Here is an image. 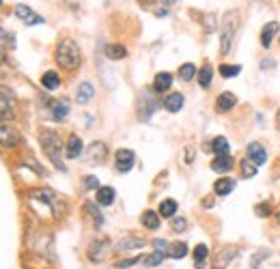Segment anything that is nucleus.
I'll return each instance as SVG.
<instances>
[{
  "mask_svg": "<svg viewBox=\"0 0 280 269\" xmlns=\"http://www.w3.org/2000/svg\"><path fill=\"white\" fill-rule=\"evenodd\" d=\"M54 58H56L58 67H63L65 71H75L82 63V54H80V45L73 39H63L56 45V52H54Z\"/></svg>",
  "mask_w": 280,
  "mask_h": 269,
  "instance_id": "nucleus-1",
  "label": "nucleus"
},
{
  "mask_svg": "<svg viewBox=\"0 0 280 269\" xmlns=\"http://www.w3.org/2000/svg\"><path fill=\"white\" fill-rule=\"evenodd\" d=\"M39 142L41 149L46 151V155L50 157V161L56 166L58 170H65V161H63V142L54 129H41L39 132Z\"/></svg>",
  "mask_w": 280,
  "mask_h": 269,
  "instance_id": "nucleus-2",
  "label": "nucleus"
},
{
  "mask_svg": "<svg viewBox=\"0 0 280 269\" xmlns=\"http://www.w3.org/2000/svg\"><path fill=\"white\" fill-rule=\"evenodd\" d=\"M28 201L39 202L41 207L50 209L52 218H58V215H63V211H65V202H63V198H58L52 190H32V192L28 194Z\"/></svg>",
  "mask_w": 280,
  "mask_h": 269,
  "instance_id": "nucleus-3",
  "label": "nucleus"
},
{
  "mask_svg": "<svg viewBox=\"0 0 280 269\" xmlns=\"http://www.w3.org/2000/svg\"><path fill=\"white\" fill-rule=\"evenodd\" d=\"M235 20H237L235 11H229L222 20V30H220V54L222 56L231 52V43H233L235 37Z\"/></svg>",
  "mask_w": 280,
  "mask_h": 269,
  "instance_id": "nucleus-4",
  "label": "nucleus"
},
{
  "mask_svg": "<svg viewBox=\"0 0 280 269\" xmlns=\"http://www.w3.org/2000/svg\"><path fill=\"white\" fill-rule=\"evenodd\" d=\"M20 134L15 132V127L11 125L9 121H4V118H0V147L4 149H13L20 144Z\"/></svg>",
  "mask_w": 280,
  "mask_h": 269,
  "instance_id": "nucleus-5",
  "label": "nucleus"
},
{
  "mask_svg": "<svg viewBox=\"0 0 280 269\" xmlns=\"http://www.w3.org/2000/svg\"><path fill=\"white\" fill-rule=\"evenodd\" d=\"M115 164L118 172H129L136 164V153L132 149H118L115 155Z\"/></svg>",
  "mask_w": 280,
  "mask_h": 269,
  "instance_id": "nucleus-6",
  "label": "nucleus"
},
{
  "mask_svg": "<svg viewBox=\"0 0 280 269\" xmlns=\"http://www.w3.org/2000/svg\"><path fill=\"white\" fill-rule=\"evenodd\" d=\"M15 110V95L7 86H0V116H13Z\"/></svg>",
  "mask_w": 280,
  "mask_h": 269,
  "instance_id": "nucleus-7",
  "label": "nucleus"
},
{
  "mask_svg": "<svg viewBox=\"0 0 280 269\" xmlns=\"http://www.w3.org/2000/svg\"><path fill=\"white\" fill-rule=\"evenodd\" d=\"M15 18L22 20L26 26H37V24H43V22H46L39 13H35V11L30 7H26V4H18V7H15Z\"/></svg>",
  "mask_w": 280,
  "mask_h": 269,
  "instance_id": "nucleus-8",
  "label": "nucleus"
},
{
  "mask_svg": "<svg viewBox=\"0 0 280 269\" xmlns=\"http://www.w3.org/2000/svg\"><path fill=\"white\" fill-rule=\"evenodd\" d=\"M108 252H110V241H108V239L93 241V246L89 247V256H91V261H95V263H101V261H104Z\"/></svg>",
  "mask_w": 280,
  "mask_h": 269,
  "instance_id": "nucleus-9",
  "label": "nucleus"
},
{
  "mask_svg": "<svg viewBox=\"0 0 280 269\" xmlns=\"http://www.w3.org/2000/svg\"><path fill=\"white\" fill-rule=\"evenodd\" d=\"M82 151H84L82 138L75 136V134H71L69 140H67V147H65V155H67L69 159H75V157H80V155H82Z\"/></svg>",
  "mask_w": 280,
  "mask_h": 269,
  "instance_id": "nucleus-10",
  "label": "nucleus"
},
{
  "mask_svg": "<svg viewBox=\"0 0 280 269\" xmlns=\"http://www.w3.org/2000/svg\"><path fill=\"white\" fill-rule=\"evenodd\" d=\"M246 157L252 159L257 166H263L267 161V153H265V149H263L258 142H250V144H248V149H246Z\"/></svg>",
  "mask_w": 280,
  "mask_h": 269,
  "instance_id": "nucleus-11",
  "label": "nucleus"
},
{
  "mask_svg": "<svg viewBox=\"0 0 280 269\" xmlns=\"http://www.w3.org/2000/svg\"><path fill=\"white\" fill-rule=\"evenodd\" d=\"M237 247H233V246H226V247H222V250L218 252V254H215V265H213V269H224L226 265H229L231 263V258H235L237 256Z\"/></svg>",
  "mask_w": 280,
  "mask_h": 269,
  "instance_id": "nucleus-12",
  "label": "nucleus"
},
{
  "mask_svg": "<svg viewBox=\"0 0 280 269\" xmlns=\"http://www.w3.org/2000/svg\"><path fill=\"white\" fill-rule=\"evenodd\" d=\"M106 155H108V147L104 142H93L89 147V161L91 164H104Z\"/></svg>",
  "mask_w": 280,
  "mask_h": 269,
  "instance_id": "nucleus-13",
  "label": "nucleus"
},
{
  "mask_svg": "<svg viewBox=\"0 0 280 269\" xmlns=\"http://www.w3.org/2000/svg\"><path fill=\"white\" fill-rule=\"evenodd\" d=\"M278 30H280L278 22H269V24L263 26V30H261V45L265 47V50L272 45V41H274V37L278 35Z\"/></svg>",
  "mask_w": 280,
  "mask_h": 269,
  "instance_id": "nucleus-14",
  "label": "nucleus"
},
{
  "mask_svg": "<svg viewBox=\"0 0 280 269\" xmlns=\"http://www.w3.org/2000/svg\"><path fill=\"white\" fill-rule=\"evenodd\" d=\"M235 106H237V97L233 93H222L215 99V110L218 112H229V110H233Z\"/></svg>",
  "mask_w": 280,
  "mask_h": 269,
  "instance_id": "nucleus-15",
  "label": "nucleus"
},
{
  "mask_svg": "<svg viewBox=\"0 0 280 269\" xmlns=\"http://www.w3.org/2000/svg\"><path fill=\"white\" fill-rule=\"evenodd\" d=\"M104 54H106L108 61H121V58L127 56V50H125V45H121V43H108L104 47Z\"/></svg>",
  "mask_w": 280,
  "mask_h": 269,
  "instance_id": "nucleus-16",
  "label": "nucleus"
},
{
  "mask_svg": "<svg viewBox=\"0 0 280 269\" xmlns=\"http://www.w3.org/2000/svg\"><path fill=\"white\" fill-rule=\"evenodd\" d=\"M93 97H95V89L91 82H82L78 86V93H75V101L78 104H89Z\"/></svg>",
  "mask_w": 280,
  "mask_h": 269,
  "instance_id": "nucleus-17",
  "label": "nucleus"
},
{
  "mask_svg": "<svg viewBox=\"0 0 280 269\" xmlns=\"http://www.w3.org/2000/svg\"><path fill=\"white\" fill-rule=\"evenodd\" d=\"M233 190H235V181L231 179V177H222V179H218L213 183V192L218 194V196H229Z\"/></svg>",
  "mask_w": 280,
  "mask_h": 269,
  "instance_id": "nucleus-18",
  "label": "nucleus"
},
{
  "mask_svg": "<svg viewBox=\"0 0 280 269\" xmlns=\"http://www.w3.org/2000/svg\"><path fill=\"white\" fill-rule=\"evenodd\" d=\"M97 202L101 204V207H110L112 202H115V198H117V192H115V187H97Z\"/></svg>",
  "mask_w": 280,
  "mask_h": 269,
  "instance_id": "nucleus-19",
  "label": "nucleus"
},
{
  "mask_svg": "<svg viewBox=\"0 0 280 269\" xmlns=\"http://www.w3.org/2000/svg\"><path fill=\"white\" fill-rule=\"evenodd\" d=\"M233 157L231 155H215L213 161H211V170L215 172H229L231 168H233Z\"/></svg>",
  "mask_w": 280,
  "mask_h": 269,
  "instance_id": "nucleus-20",
  "label": "nucleus"
},
{
  "mask_svg": "<svg viewBox=\"0 0 280 269\" xmlns=\"http://www.w3.org/2000/svg\"><path fill=\"white\" fill-rule=\"evenodd\" d=\"M172 86V75L166 73V71H160L158 75H155L153 80V90L155 93H164V90H168Z\"/></svg>",
  "mask_w": 280,
  "mask_h": 269,
  "instance_id": "nucleus-21",
  "label": "nucleus"
},
{
  "mask_svg": "<svg viewBox=\"0 0 280 269\" xmlns=\"http://www.w3.org/2000/svg\"><path fill=\"white\" fill-rule=\"evenodd\" d=\"M50 112H52V118L54 121H65L67 118V114H69V104L65 99H61V101H54V104L50 106Z\"/></svg>",
  "mask_w": 280,
  "mask_h": 269,
  "instance_id": "nucleus-22",
  "label": "nucleus"
},
{
  "mask_svg": "<svg viewBox=\"0 0 280 269\" xmlns=\"http://www.w3.org/2000/svg\"><path fill=\"white\" fill-rule=\"evenodd\" d=\"M41 84L46 90H56L58 86H61V75L56 71H46L41 75Z\"/></svg>",
  "mask_w": 280,
  "mask_h": 269,
  "instance_id": "nucleus-23",
  "label": "nucleus"
},
{
  "mask_svg": "<svg viewBox=\"0 0 280 269\" xmlns=\"http://www.w3.org/2000/svg\"><path fill=\"white\" fill-rule=\"evenodd\" d=\"M140 224H142L144 228H149V230H158L160 228V213L144 211L142 215H140Z\"/></svg>",
  "mask_w": 280,
  "mask_h": 269,
  "instance_id": "nucleus-24",
  "label": "nucleus"
},
{
  "mask_svg": "<svg viewBox=\"0 0 280 269\" xmlns=\"http://www.w3.org/2000/svg\"><path fill=\"white\" fill-rule=\"evenodd\" d=\"M183 101H186V99H183L181 93H170V95L164 99V108H166L168 112H179L181 108H183Z\"/></svg>",
  "mask_w": 280,
  "mask_h": 269,
  "instance_id": "nucleus-25",
  "label": "nucleus"
},
{
  "mask_svg": "<svg viewBox=\"0 0 280 269\" xmlns=\"http://www.w3.org/2000/svg\"><path fill=\"white\" fill-rule=\"evenodd\" d=\"M172 4H175V0H155V2L151 4V11H153L155 18H164V15H168Z\"/></svg>",
  "mask_w": 280,
  "mask_h": 269,
  "instance_id": "nucleus-26",
  "label": "nucleus"
},
{
  "mask_svg": "<svg viewBox=\"0 0 280 269\" xmlns=\"http://www.w3.org/2000/svg\"><path fill=\"white\" fill-rule=\"evenodd\" d=\"M144 246V239H140V237H127V239L118 241V246L115 250L123 252V250H136V247H142Z\"/></svg>",
  "mask_w": 280,
  "mask_h": 269,
  "instance_id": "nucleus-27",
  "label": "nucleus"
},
{
  "mask_svg": "<svg viewBox=\"0 0 280 269\" xmlns=\"http://www.w3.org/2000/svg\"><path fill=\"white\" fill-rule=\"evenodd\" d=\"M207 254H209V247L205 244H198L196 247H194V267L196 269H203L205 267V261H207Z\"/></svg>",
  "mask_w": 280,
  "mask_h": 269,
  "instance_id": "nucleus-28",
  "label": "nucleus"
},
{
  "mask_svg": "<svg viewBox=\"0 0 280 269\" xmlns=\"http://www.w3.org/2000/svg\"><path fill=\"white\" fill-rule=\"evenodd\" d=\"M211 149H213L215 155H229L231 144H229V140H226L224 136H218V138L211 140Z\"/></svg>",
  "mask_w": 280,
  "mask_h": 269,
  "instance_id": "nucleus-29",
  "label": "nucleus"
},
{
  "mask_svg": "<svg viewBox=\"0 0 280 269\" xmlns=\"http://www.w3.org/2000/svg\"><path fill=\"white\" fill-rule=\"evenodd\" d=\"M175 213H177V201L166 198V201L160 202V215L162 218H175Z\"/></svg>",
  "mask_w": 280,
  "mask_h": 269,
  "instance_id": "nucleus-30",
  "label": "nucleus"
},
{
  "mask_svg": "<svg viewBox=\"0 0 280 269\" xmlns=\"http://www.w3.org/2000/svg\"><path fill=\"white\" fill-rule=\"evenodd\" d=\"M201 24L205 26V30L207 32H213L218 28V15L215 13H203L201 15Z\"/></svg>",
  "mask_w": 280,
  "mask_h": 269,
  "instance_id": "nucleus-31",
  "label": "nucleus"
},
{
  "mask_svg": "<svg viewBox=\"0 0 280 269\" xmlns=\"http://www.w3.org/2000/svg\"><path fill=\"white\" fill-rule=\"evenodd\" d=\"M239 168H241V175H244L246 179H250V177L257 175V168H258V166H257L252 159L244 157V159H241V164H239Z\"/></svg>",
  "mask_w": 280,
  "mask_h": 269,
  "instance_id": "nucleus-32",
  "label": "nucleus"
},
{
  "mask_svg": "<svg viewBox=\"0 0 280 269\" xmlns=\"http://www.w3.org/2000/svg\"><path fill=\"white\" fill-rule=\"evenodd\" d=\"M211 78H213V71H211V67L209 65H205V67L198 71V84L203 86V89H207L209 84H211Z\"/></svg>",
  "mask_w": 280,
  "mask_h": 269,
  "instance_id": "nucleus-33",
  "label": "nucleus"
},
{
  "mask_svg": "<svg viewBox=\"0 0 280 269\" xmlns=\"http://www.w3.org/2000/svg\"><path fill=\"white\" fill-rule=\"evenodd\" d=\"M196 75V67H194L192 63H186L179 67V78L183 80V82H190V80Z\"/></svg>",
  "mask_w": 280,
  "mask_h": 269,
  "instance_id": "nucleus-34",
  "label": "nucleus"
},
{
  "mask_svg": "<svg viewBox=\"0 0 280 269\" xmlns=\"http://www.w3.org/2000/svg\"><path fill=\"white\" fill-rule=\"evenodd\" d=\"M164 258H166L164 252L155 250L153 254H149L147 258H142V261H144V265H147V267H158V265H162V261H164Z\"/></svg>",
  "mask_w": 280,
  "mask_h": 269,
  "instance_id": "nucleus-35",
  "label": "nucleus"
},
{
  "mask_svg": "<svg viewBox=\"0 0 280 269\" xmlns=\"http://www.w3.org/2000/svg\"><path fill=\"white\" fill-rule=\"evenodd\" d=\"M239 71H241L239 65H222V67H220V75H222V78H237Z\"/></svg>",
  "mask_w": 280,
  "mask_h": 269,
  "instance_id": "nucleus-36",
  "label": "nucleus"
},
{
  "mask_svg": "<svg viewBox=\"0 0 280 269\" xmlns=\"http://www.w3.org/2000/svg\"><path fill=\"white\" fill-rule=\"evenodd\" d=\"M186 254H187V244H175L168 252L170 258H183Z\"/></svg>",
  "mask_w": 280,
  "mask_h": 269,
  "instance_id": "nucleus-37",
  "label": "nucleus"
},
{
  "mask_svg": "<svg viewBox=\"0 0 280 269\" xmlns=\"http://www.w3.org/2000/svg\"><path fill=\"white\" fill-rule=\"evenodd\" d=\"M263 258H269V252H267V250H258L257 254L252 256V267H250V269H261Z\"/></svg>",
  "mask_w": 280,
  "mask_h": 269,
  "instance_id": "nucleus-38",
  "label": "nucleus"
},
{
  "mask_svg": "<svg viewBox=\"0 0 280 269\" xmlns=\"http://www.w3.org/2000/svg\"><path fill=\"white\" fill-rule=\"evenodd\" d=\"M186 228H187V220L186 218H175L172 220V230H175V233H183Z\"/></svg>",
  "mask_w": 280,
  "mask_h": 269,
  "instance_id": "nucleus-39",
  "label": "nucleus"
},
{
  "mask_svg": "<svg viewBox=\"0 0 280 269\" xmlns=\"http://www.w3.org/2000/svg\"><path fill=\"white\" fill-rule=\"evenodd\" d=\"M138 261H142V258H138V256H134V258H123V261L115 263V267H118V269H125V267H132V265H136Z\"/></svg>",
  "mask_w": 280,
  "mask_h": 269,
  "instance_id": "nucleus-40",
  "label": "nucleus"
},
{
  "mask_svg": "<svg viewBox=\"0 0 280 269\" xmlns=\"http://www.w3.org/2000/svg\"><path fill=\"white\" fill-rule=\"evenodd\" d=\"M153 247H155V250H160V252H164L166 256H168V252H170L168 241H164V239H155V241H153Z\"/></svg>",
  "mask_w": 280,
  "mask_h": 269,
  "instance_id": "nucleus-41",
  "label": "nucleus"
},
{
  "mask_svg": "<svg viewBox=\"0 0 280 269\" xmlns=\"http://www.w3.org/2000/svg\"><path fill=\"white\" fill-rule=\"evenodd\" d=\"M269 211H272L269 202H258V204H257V215H258V218H267Z\"/></svg>",
  "mask_w": 280,
  "mask_h": 269,
  "instance_id": "nucleus-42",
  "label": "nucleus"
},
{
  "mask_svg": "<svg viewBox=\"0 0 280 269\" xmlns=\"http://www.w3.org/2000/svg\"><path fill=\"white\" fill-rule=\"evenodd\" d=\"M86 209H89V211L95 215V222H97V226H101V224H104V218H101V213L97 211V207H95V204H91V202H89V204H86Z\"/></svg>",
  "mask_w": 280,
  "mask_h": 269,
  "instance_id": "nucleus-43",
  "label": "nucleus"
},
{
  "mask_svg": "<svg viewBox=\"0 0 280 269\" xmlns=\"http://www.w3.org/2000/svg\"><path fill=\"white\" fill-rule=\"evenodd\" d=\"M84 185H86V190H97V187H99V181H97L95 177H86Z\"/></svg>",
  "mask_w": 280,
  "mask_h": 269,
  "instance_id": "nucleus-44",
  "label": "nucleus"
},
{
  "mask_svg": "<svg viewBox=\"0 0 280 269\" xmlns=\"http://www.w3.org/2000/svg\"><path fill=\"white\" fill-rule=\"evenodd\" d=\"M274 67H276V61H269V58L261 61V69H274Z\"/></svg>",
  "mask_w": 280,
  "mask_h": 269,
  "instance_id": "nucleus-45",
  "label": "nucleus"
},
{
  "mask_svg": "<svg viewBox=\"0 0 280 269\" xmlns=\"http://www.w3.org/2000/svg\"><path fill=\"white\" fill-rule=\"evenodd\" d=\"M186 155H187L186 161H187V164H192V159H194V157H192V155H194V149H187V151H186Z\"/></svg>",
  "mask_w": 280,
  "mask_h": 269,
  "instance_id": "nucleus-46",
  "label": "nucleus"
},
{
  "mask_svg": "<svg viewBox=\"0 0 280 269\" xmlns=\"http://www.w3.org/2000/svg\"><path fill=\"white\" fill-rule=\"evenodd\" d=\"M276 125H278V129H280V110L276 112Z\"/></svg>",
  "mask_w": 280,
  "mask_h": 269,
  "instance_id": "nucleus-47",
  "label": "nucleus"
},
{
  "mask_svg": "<svg viewBox=\"0 0 280 269\" xmlns=\"http://www.w3.org/2000/svg\"><path fill=\"white\" fill-rule=\"evenodd\" d=\"M140 2H142V4H153L155 0H140Z\"/></svg>",
  "mask_w": 280,
  "mask_h": 269,
  "instance_id": "nucleus-48",
  "label": "nucleus"
},
{
  "mask_svg": "<svg viewBox=\"0 0 280 269\" xmlns=\"http://www.w3.org/2000/svg\"><path fill=\"white\" fill-rule=\"evenodd\" d=\"M278 222H280V213H278Z\"/></svg>",
  "mask_w": 280,
  "mask_h": 269,
  "instance_id": "nucleus-49",
  "label": "nucleus"
},
{
  "mask_svg": "<svg viewBox=\"0 0 280 269\" xmlns=\"http://www.w3.org/2000/svg\"><path fill=\"white\" fill-rule=\"evenodd\" d=\"M0 7H2V0H0Z\"/></svg>",
  "mask_w": 280,
  "mask_h": 269,
  "instance_id": "nucleus-50",
  "label": "nucleus"
}]
</instances>
